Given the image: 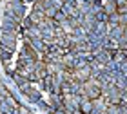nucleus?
Instances as JSON below:
<instances>
[{"label":"nucleus","mask_w":127,"mask_h":114,"mask_svg":"<svg viewBox=\"0 0 127 114\" xmlns=\"http://www.w3.org/2000/svg\"><path fill=\"white\" fill-rule=\"evenodd\" d=\"M74 80H78V82H87L89 76H91V69L89 67H84V69H74Z\"/></svg>","instance_id":"1"},{"label":"nucleus","mask_w":127,"mask_h":114,"mask_svg":"<svg viewBox=\"0 0 127 114\" xmlns=\"http://www.w3.org/2000/svg\"><path fill=\"white\" fill-rule=\"evenodd\" d=\"M103 9H105V13H107V15H114V13H118V4H116V0H107L105 5H103Z\"/></svg>","instance_id":"2"},{"label":"nucleus","mask_w":127,"mask_h":114,"mask_svg":"<svg viewBox=\"0 0 127 114\" xmlns=\"http://www.w3.org/2000/svg\"><path fill=\"white\" fill-rule=\"evenodd\" d=\"M80 109H82L84 114H89L91 111H93V101L87 100V98H84V100H82V103H80Z\"/></svg>","instance_id":"3"},{"label":"nucleus","mask_w":127,"mask_h":114,"mask_svg":"<svg viewBox=\"0 0 127 114\" xmlns=\"http://www.w3.org/2000/svg\"><path fill=\"white\" fill-rule=\"evenodd\" d=\"M29 18H31V22H34V24H42V22H44V20H42V18H44L42 13H33Z\"/></svg>","instance_id":"4"},{"label":"nucleus","mask_w":127,"mask_h":114,"mask_svg":"<svg viewBox=\"0 0 127 114\" xmlns=\"http://www.w3.org/2000/svg\"><path fill=\"white\" fill-rule=\"evenodd\" d=\"M124 36L127 38V25H125V29H124Z\"/></svg>","instance_id":"5"},{"label":"nucleus","mask_w":127,"mask_h":114,"mask_svg":"<svg viewBox=\"0 0 127 114\" xmlns=\"http://www.w3.org/2000/svg\"><path fill=\"white\" fill-rule=\"evenodd\" d=\"M102 114H109V112H102Z\"/></svg>","instance_id":"6"}]
</instances>
